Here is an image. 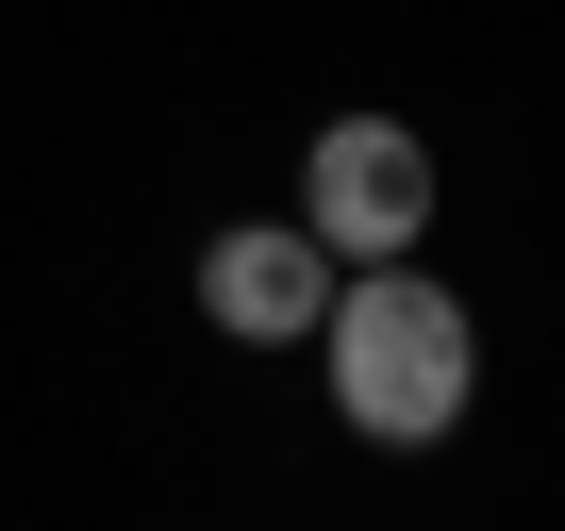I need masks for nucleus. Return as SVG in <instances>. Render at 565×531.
I'll return each mask as SVG.
<instances>
[{"instance_id":"obj_1","label":"nucleus","mask_w":565,"mask_h":531,"mask_svg":"<svg viewBox=\"0 0 565 531\" xmlns=\"http://www.w3.org/2000/svg\"><path fill=\"white\" fill-rule=\"evenodd\" d=\"M317 382L366 448H449L482 415V316L466 283H433L416 249L383 266H333V316H317Z\"/></svg>"},{"instance_id":"obj_2","label":"nucleus","mask_w":565,"mask_h":531,"mask_svg":"<svg viewBox=\"0 0 565 531\" xmlns=\"http://www.w3.org/2000/svg\"><path fill=\"white\" fill-rule=\"evenodd\" d=\"M433 199H449V166H433V133H416V117H333V133L300 150V232H317L333 266L433 249Z\"/></svg>"},{"instance_id":"obj_3","label":"nucleus","mask_w":565,"mask_h":531,"mask_svg":"<svg viewBox=\"0 0 565 531\" xmlns=\"http://www.w3.org/2000/svg\"><path fill=\"white\" fill-rule=\"evenodd\" d=\"M200 316H216L233 349H317V316H333V249H317L300 216H233V232L200 249Z\"/></svg>"}]
</instances>
